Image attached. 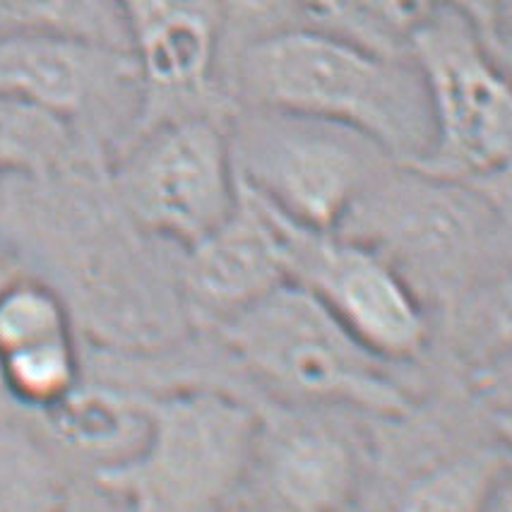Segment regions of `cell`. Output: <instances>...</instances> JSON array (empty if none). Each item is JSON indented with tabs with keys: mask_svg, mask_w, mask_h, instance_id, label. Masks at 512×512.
I'll return each mask as SVG.
<instances>
[{
	"mask_svg": "<svg viewBox=\"0 0 512 512\" xmlns=\"http://www.w3.org/2000/svg\"><path fill=\"white\" fill-rule=\"evenodd\" d=\"M226 70L231 104L349 125L397 164H414L431 145L426 85L409 53L392 56L291 25L238 46Z\"/></svg>",
	"mask_w": 512,
	"mask_h": 512,
	"instance_id": "cell-1",
	"label": "cell"
},
{
	"mask_svg": "<svg viewBox=\"0 0 512 512\" xmlns=\"http://www.w3.org/2000/svg\"><path fill=\"white\" fill-rule=\"evenodd\" d=\"M140 436L94 467V484L123 512H229L258 467L263 421L217 388L133 395Z\"/></svg>",
	"mask_w": 512,
	"mask_h": 512,
	"instance_id": "cell-2",
	"label": "cell"
},
{
	"mask_svg": "<svg viewBox=\"0 0 512 512\" xmlns=\"http://www.w3.org/2000/svg\"><path fill=\"white\" fill-rule=\"evenodd\" d=\"M214 330L250 373L301 400L378 414L409 407L388 361L363 347L318 296L296 282L279 284Z\"/></svg>",
	"mask_w": 512,
	"mask_h": 512,
	"instance_id": "cell-3",
	"label": "cell"
},
{
	"mask_svg": "<svg viewBox=\"0 0 512 512\" xmlns=\"http://www.w3.org/2000/svg\"><path fill=\"white\" fill-rule=\"evenodd\" d=\"M226 125L238 181L311 229L337 231L397 164L359 130L308 113L234 104Z\"/></svg>",
	"mask_w": 512,
	"mask_h": 512,
	"instance_id": "cell-4",
	"label": "cell"
},
{
	"mask_svg": "<svg viewBox=\"0 0 512 512\" xmlns=\"http://www.w3.org/2000/svg\"><path fill=\"white\" fill-rule=\"evenodd\" d=\"M229 113H190L140 130L116 154L111 186L142 234L188 250L236 210L241 183Z\"/></svg>",
	"mask_w": 512,
	"mask_h": 512,
	"instance_id": "cell-5",
	"label": "cell"
},
{
	"mask_svg": "<svg viewBox=\"0 0 512 512\" xmlns=\"http://www.w3.org/2000/svg\"><path fill=\"white\" fill-rule=\"evenodd\" d=\"M407 51L431 109V145L409 166L467 181L503 162L512 152V85L479 25L448 3L409 37Z\"/></svg>",
	"mask_w": 512,
	"mask_h": 512,
	"instance_id": "cell-6",
	"label": "cell"
},
{
	"mask_svg": "<svg viewBox=\"0 0 512 512\" xmlns=\"http://www.w3.org/2000/svg\"><path fill=\"white\" fill-rule=\"evenodd\" d=\"M267 207L275 217L289 282L318 296L383 361L414 359L424 349L428 323L419 291L383 253L342 231L311 229Z\"/></svg>",
	"mask_w": 512,
	"mask_h": 512,
	"instance_id": "cell-7",
	"label": "cell"
},
{
	"mask_svg": "<svg viewBox=\"0 0 512 512\" xmlns=\"http://www.w3.org/2000/svg\"><path fill=\"white\" fill-rule=\"evenodd\" d=\"M486 210L467 181L392 164L373 183L337 231L383 253L409 282L443 277L479 243Z\"/></svg>",
	"mask_w": 512,
	"mask_h": 512,
	"instance_id": "cell-8",
	"label": "cell"
},
{
	"mask_svg": "<svg viewBox=\"0 0 512 512\" xmlns=\"http://www.w3.org/2000/svg\"><path fill=\"white\" fill-rule=\"evenodd\" d=\"M140 113L125 140L190 113H229L219 99L224 15L219 0H176L130 25Z\"/></svg>",
	"mask_w": 512,
	"mask_h": 512,
	"instance_id": "cell-9",
	"label": "cell"
},
{
	"mask_svg": "<svg viewBox=\"0 0 512 512\" xmlns=\"http://www.w3.org/2000/svg\"><path fill=\"white\" fill-rule=\"evenodd\" d=\"M284 282L289 277L275 217L241 183L231 217L200 243L183 250L178 270L181 306L195 320L214 327Z\"/></svg>",
	"mask_w": 512,
	"mask_h": 512,
	"instance_id": "cell-10",
	"label": "cell"
},
{
	"mask_svg": "<svg viewBox=\"0 0 512 512\" xmlns=\"http://www.w3.org/2000/svg\"><path fill=\"white\" fill-rule=\"evenodd\" d=\"M0 94L75 118L111 97L140 113V77L130 51L56 37H0Z\"/></svg>",
	"mask_w": 512,
	"mask_h": 512,
	"instance_id": "cell-11",
	"label": "cell"
},
{
	"mask_svg": "<svg viewBox=\"0 0 512 512\" xmlns=\"http://www.w3.org/2000/svg\"><path fill=\"white\" fill-rule=\"evenodd\" d=\"M267 486L282 512H347L359 488V460L339 433L289 424L260 440Z\"/></svg>",
	"mask_w": 512,
	"mask_h": 512,
	"instance_id": "cell-12",
	"label": "cell"
},
{
	"mask_svg": "<svg viewBox=\"0 0 512 512\" xmlns=\"http://www.w3.org/2000/svg\"><path fill=\"white\" fill-rule=\"evenodd\" d=\"M0 37H56L118 51L133 46L118 0H0Z\"/></svg>",
	"mask_w": 512,
	"mask_h": 512,
	"instance_id": "cell-13",
	"label": "cell"
},
{
	"mask_svg": "<svg viewBox=\"0 0 512 512\" xmlns=\"http://www.w3.org/2000/svg\"><path fill=\"white\" fill-rule=\"evenodd\" d=\"M75 147V125L29 101L0 94V178L46 176Z\"/></svg>",
	"mask_w": 512,
	"mask_h": 512,
	"instance_id": "cell-14",
	"label": "cell"
},
{
	"mask_svg": "<svg viewBox=\"0 0 512 512\" xmlns=\"http://www.w3.org/2000/svg\"><path fill=\"white\" fill-rule=\"evenodd\" d=\"M0 388L32 412L49 414L82 388L77 337H58L0 359Z\"/></svg>",
	"mask_w": 512,
	"mask_h": 512,
	"instance_id": "cell-15",
	"label": "cell"
},
{
	"mask_svg": "<svg viewBox=\"0 0 512 512\" xmlns=\"http://www.w3.org/2000/svg\"><path fill=\"white\" fill-rule=\"evenodd\" d=\"M68 335H75L73 313L53 284L34 277L0 284V359Z\"/></svg>",
	"mask_w": 512,
	"mask_h": 512,
	"instance_id": "cell-16",
	"label": "cell"
},
{
	"mask_svg": "<svg viewBox=\"0 0 512 512\" xmlns=\"http://www.w3.org/2000/svg\"><path fill=\"white\" fill-rule=\"evenodd\" d=\"M498 481L496 462L464 457L421 476L397 512H488Z\"/></svg>",
	"mask_w": 512,
	"mask_h": 512,
	"instance_id": "cell-17",
	"label": "cell"
},
{
	"mask_svg": "<svg viewBox=\"0 0 512 512\" xmlns=\"http://www.w3.org/2000/svg\"><path fill=\"white\" fill-rule=\"evenodd\" d=\"M294 5L303 27L354 41L366 49L392 53V56H407L409 53L375 25L361 0H294Z\"/></svg>",
	"mask_w": 512,
	"mask_h": 512,
	"instance_id": "cell-18",
	"label": "cell"
},
{
	"mask_svg": "<svg viewBox=\"0 0 512 512\" xmlns=\"http://www.w3.org/2000/svg\"><path fill=\"white\" fill-rule=\"evenodd\" d=\"M219 5L224 15V41L226 37L236 39L231 53L260 34L301 25L294 0H219Z\"/></svg>",
	"mask_w": 512,
	"mask_h": 512,
	"instance_id": "cell-19",
	"label": "cell"
},
{
	"mask_svg": "<svg viewBox=\"0 0 512 512\" xmlns=\"http://www.w3.org/2000/svg\"><path fill=\"white\" fill-rule=\"evenodd\" d=\"M361 3L375 25L407 49L409 37L428 17L448 5V0H361Z\"/></svg>",
	"mask_w": 512,
	"mask_h": 512,
	"instance_id": "cell-20",
	"label": "cell"
},
{
	"mask_svg": "<svg viewBox=\"0 0 512 512\" xmlns=\"http://www.w3.org/2000/svg\"><path fill=\"white\" fill-rule=\"evenodd\" d=\"M448 3L462 10L467 17H472L486 37L496 27V0H448Z\"/></svg>",
	"mask_w": 512,
	"mask_h": 512,
	"instance_id": "cell-21",
	"label": "cell"
},
{
	"mask_svg": "<svg viewBox=\"0 0 512 512\" xmlns=\"http://www.w3.org/2000/svg\"><path fill=\"white\" fill-rule=\"evenodd\" d=\"M488 512H512V481H498Z\"/></svg>",
	"mask_w": 512,
	"mask_h": 512,
	"instance_id": "cell-22",
	"label": "cell"
},
{
	"mask_svg": "<svg viewBox=\"0 0 512 512\" xmlns=\"http://www.w3.org/2000/svg\"><path fill=\"white\" fill-rule=\"evenodd\" d=\"M498 20L512 29V0H496V22Z\"/></svg>",
	"mask_w": 512,
	"mask_h": 512,
	"instance_id": "cell-23",
	"label": "cell"
}]
</instances>
